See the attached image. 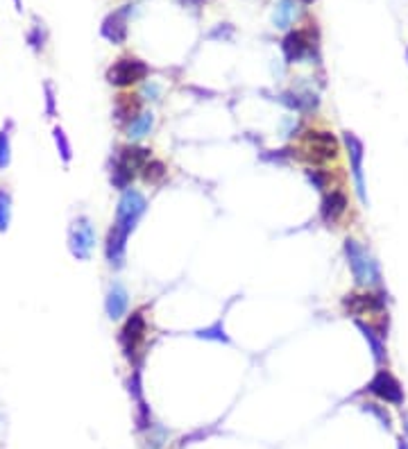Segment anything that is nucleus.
I'll return each mask as SVG.
<instances>
[{
    "mask_svg": "<svg viewBox=\"0 0 408 449\" xmlns=\"http://www.w3.org/2000/svg\"><path fill=\"white\" fill-rule=\"evenodd\" d=\"M152 127H154V114L150 109H143L127 127H125V134H127L132 143H139V141H143L145 136H150Z\"/></svg>",
    "mask_w": 408,
    "mask_h": 449,
    "instance_id": "nucleus-20",
    "label": "nucleus"
},
{
    "mask_svg": "<svg viewBox=\"0 0 408 449\" xmlns=\"http://www.w3.org/2000/svg\"><path fill=\"white\" fill-rule=\"evenodd\" d=\"M406 57H408V50H406Z\"/></svg>",
    "mask_w": 408,
    "mask_h": 449,
    "instance_id": "nucleus-35",
    "label": "nucleus"
},
{
    "mask_svg": "<svg viewBox=\"0 0 408 449\" xmlns=\"http://www.w3.org/2000/svg\"><path fill=\"white\" fill-rule=\"evenodd\" d=\"M12 220V196L5 189H0V234L7 231Z\"/></svg>",
    "mask_w": 408,
    "mask_h": 449,
    "instance_id": "nucleus-26",
    "label": "nucleus"
},
{
    "mask_svg": "<svg viewBox=\"0 0 408 449\" xmlns=\"http://www.w3.org/2000/svg\"><path fill=\"white\" fill-rule=\"evenodd\" d=\"M150 75V66L143 59L134 55L119 57L112 66L107 68V82L116 89H130L134 84H141Z\"/></svg>",
    "mask_w": 408,
    "mask_h": 449,
    "instance_id": "nucleus-3",
    "label": "nucleus"
},
{
    "mask_svg": "<svg viewBox=\"0 0 408 449\" xmlns=\"http://www.w3.org/2000/svg\"><path fill=\"white\" fill-rule=\"evenodd\" d=\"M182 5H186V7H200L202 3H207V0H179Z\"/></svg>",
    "mask_w": 408,
    "mask_h": 449,
    "instance_id": "nucleus-31",
    "label": "nucleus"
},
{
    "mask_svg": "<svg viewBox=\"0 0 408 449\" xmlns=\"http://www.w3.org/2000/svg\"><path fill=\"white\" fill-rule=\"evenodd\" d=\"M281 105H286L290 112L297 114H309L318 107V98L311 94H297V91H281L277 96Z\"/></svg>",
    "mask_w": 408,
    "mask_h": 449,
    "instance_id": "nucleus-18",
    "label": "nucleus"
},
{
    "mask_svg": "<svg viewBox=\"0 0 408 449\" xmlns=\"http://www.w3.org/2000/svg\"><path fill=\"white\" fill-rule=\"evenodd\" d=\"M141 112H143L141 109V96L119 94L114 98V118H116V123H121V125L127 127Z\"/></svg>",
    "mask_w": 408,
    "mask_h": 449,
    "instance_id": "nucleus-17",
    "label": "nucleus"
},
{
    "mask_svg": "<svg viewBox=\"0 0 408 449\" xmlns=\"http://www.w3.org/2000/svg\"><path fill=\"white\" fill-rule=\"evenodd\" d=\"M343 145H345V152H347V159H349V170H351V180H354L356 196H358V200H360V205L367 207L365 170H363L365 145H363V141H360V138L354 134V132H349V129L343 132Z\"/></svg>",
    "mask_w": 408,
    "mask_h": 449,
    "instance_id": "nucleus-5",
    "label": "nucleus"
},
{
    "mask_svg": "<svg viewBox=\"0 0 408 449\" xmlns=\"http://www.w3.org/2000/svg\"><path fill=\"white\" fill-rule=\"evenodd\" d=\"M195 338H202V340H214V343H225V345H229L232 343V338L227 336V331H225V315H221L218 320H214L209 324V327H204V329H198L195 331Z\"/></svg>",
    "mask_w": 408,
    "mask_h": 449,
    "instance_id": "nucleus-22",
    "label": "nucleus"
},
{
    "mask_svg": "<svg viewBox=\"0 0 408 449\" xmlns=\"http://www.w3.org/2000/svg\"><path fill=\"white\" fill-rule=\"evenodd\" d=\"M116 159H119L127 170H132L134 175H139L141 168L152 159V150L145 148V145H139V143H127V145H123V148H119Z\"/></svg>",
    "mask_w": 408,
    "mask_h": 449,
    "instance_id": "nucleus-15",
    "label": "nucleus"
},
{
    "mask_svg": "<svg viewBox=\"0 0 408 449\" xmlns=\"http://www.w3.org/2000/svg\"><path fill=\"white\" fill-rule=\"evenodd\" d=\"M68 250L77 261H89L96 250V227L86 216H77L68 227Z\"/></svg>",
    "mask_w": 408,
    "mask_h": 449,
    "instance_id": "nucleus-6",
    "label": "nucleus"
},
{
    "mask_svg": "<svg viewBox=\"0 0 408 449\" xmlns=\"http://www.w3.org/2000/svg\"><path fill=\"white\" fill-rule=\"evenodd\" d=\"M354 324H356V329L360 331V334H363V338H365L367 347H370L372 359H374L376 366H381V363H386V359H388V350H386V340H383V336H386V334H381V329L376 327V324L367 322V320L356 318Z\"/></svg>",
    "mask_w": 408,
    "mask_h": 449,
    "instance_id": "nucleus-14",
    "label": "nucleus"
},
{
    "mask_svg": "<svg viewBox=\"0 0 408 449\" xmlns=\"http://www.w3.org/2000/svg\"><path fill=\"white\" fill-rule=\"evenodd\" d=\"M304 175H306V180L311 182L313 189H318V191H323V193L329 191V184H332V173H329L327 168L309 166V168L304 170Z\"/></svg>",
    "mask_w": 408,
    "mask_h": 449,
    "instance_id": "nucleus-23",
    "label": "nucleus"
},
{
    "mask_svg": "<svg viewBox=\"0 0 408 449\" xmlns=\"http://www.w3.org/2000/svg\"><path fill=\"white\" fill-rule=\"evenodd\" d=\"M302 145L304 154H300V157L313 166H323L340 154L338 136L327 129H306L302 134Z\"/></svg>",
    "mask_w": 408,
    "mask_h": 449,
    "instance_id": "nucleus-2",
    "label": "nucleus"
},
{
    "mask_svg": "<svg viewBox=\"0 0 408 449\" xmlns=\"http://www.w3.org/2000/svg\"><path fill=\"white\" fill-rule=\"evenodd\" d=\"M43 96H45V116L54 118V114H57V98H54L52 82H43Z\"/></svg>",
    "mask_w": 408,
    "mask_h": 449,
    "instance_id": "nucleus-29",
    "label": "nucleus"
},
{
    "mask_svg": "<svg viewBox=\"0 0 408 449\" xmlns=\"http://www.w3.org/2000/svg\"><path fill=\"white\" fill-rule=\"evenodd\" d=\"M297 3H302V5H311V3H316V0H297Z\"/></svg>",
    "mask_w": 408,
    "mask_h": 449,
    "instance_id": "nucleus-34",
    "label": "nucleus"
},
{
    "mask_svg": "<svg viewBox=\"0 0 408 449\" xmlns=\"http://www.w3.org/2000/svg\"><path fill=\"white\" fill-rule=\"evenodd\" d=\"M143 100H150V103H156V100L161 98V84L154 82V80H145L141 84V94H139Z\"/></svg>",
    "mask_w": 408,
    "mask_h": 449,
    "instance_id": "nucleus-28",
    "label": "nucleus"
},
{
    "mask_svg": "<svg viewBox=\"0 0 408 449\" xmlns=\"http://www.w3.org/2000/svg\"><path fill=\"white\" fill-rule=\"evenodd\" d=\"M14 5H17V10H19V12L23 10V3H21V0H14Z\"/></svg>",
    "mask_w": 408,
    "mask_h": 449,
    "instance_id": "nucleus-33",
    "label": "nucleus"
},
{
    "mask_svg": "<svg viewBox=\"0 0 408 449\" xmlns=\"http://www.w3.org/2000/svg\"><path fill=\"white\" fill-rule=\"evenodd\" d=\"M10 127L12 125H7L0 129V170H5L7 166H10V161H12V134H10Z\"/></svg>",
    "mask_w": 408,
    "mask_h": 449,
    "instance_id": "nucleus-25",
    "label": "nucleus"
},
{
    "mask_svg": "<svg viewBox=\"0 0 408 449\" xmlns=\"http://www.w3.org/2000/svg\"><path fill=\"white\" fill-rule=\"evenodd\" d=\"M127 238L130 234L121 227L112 224V229L107 231V241H105V257L109 261V266L121 270L125 266V254H127Z\"/></svg>",
    "mask_w": 408,
    "mask_h": 449,
    "instance_id": "nucleus-13",
    "label": "nucleus"
},
{
    "mask_svg": "<svg viewBox=\"0 0 408 449\" xmlns=\"http://www.w3.org/2000/svg\"><path fill=\"white\" fill-rule=\"evenodd\" d=\"M127 17H130V5H125L123 10L112 12L105 21H102L100 34L114 45L125 43L127 41Z\"/></svg>",
    "mask_w": 408,
    "mask_h": 449,
    "instance_id": "nucleus-12",
    "label": "nucleus"
},
{
    "mask_svg": "<svg viewBox=\"0 0 408 449\" xmlns=\"http://www.w3.org/2000/svg\"><path fill=\"white\" fill-rule=\"evenodd\" d=\"M365 390L370 393V395H374L376 399L386 401V404H390V406H402L404 399H406L402 382H399V379L392 375L390 370H386V368L376 370L374 377L370 379V382H367Z\"/></svg>",
    "mask_w": 408,
    "mask_h": 449,
    "instance_id": "nucleus-8",
    "label": "nucleus"
},
{
    "mask_svg": "<svg viewBox=\"0 0 408 449\" xmlns=\"http://www.w3.org/2000/svg\"><path fill=\"white\" fill-rule=\"evenodd\" d=\"M340 304L345 309V313L351 315V318H360V315H381L386 311V297H383V293H376L370 289L365 293H347Z\"/></svg>",
    "mask_w": 408,
    "mask_h": 449,
    "instance_id": "nucleus-9",
    "label": "nucleus"
},
{
    "mask_svg": "<svg viewBox=\"0 0 408 449\" xmlns=\"http://www.w3.org/2000/svg\"><path fill=\"white\" fill-rule=\"evenodd\" d=\"M297 0H277L272 10V28L274 30H288L293 25V21L297 19Z\"/></svg>",
    "mask_w": 408,
    "mask_h": 449,
    "instance_id": "nucleus-19",
    "label": "nucleus"
},
{
    "mask_svg": "<svg viewBox=\"0 0 408 449\" xmlns=\"http://www.w3.org/2000/svg\"><path fill=\"white\" fill-rule=\"evenodd\" d=\"M145 336H147V322H145V315L141 311H134L127 315V320L121 327L119 331V343H121V350L125 354L127 361H134L136 354L141 352V347L145 343Z\"/></svg>",
    "mask_w": 408,
    "mask_h": 449,
    "instance_id": "nucleus-7",
    "label": "nucleus"
},
{
    "mask_svg": "<svg viewBox=\"0 0 408 449\" xmlns=\"http://www.w3.org/2000/svg\"><path fill=\"white\" fill-rule=\"evenodd\" d=\"M52 138H54V145H57L59 159L64 161V164H70V159H73V145L68 141V134L57 125L52 129Z\"/></svg>",
    "mask_w": 408,
    "mask_h": 449,
    "instance_id": "nucleus-24",
    "label": "nucleus"
},
{
    "mask_svg": "<svg viewBox=\"0 0 408 449\" xmlns=\"http://www.w3.org/2000/svg\"><path fill=\"white\" fill-rule=\"evenodd\" d=\"M145 211H147V200L143 193L136 189H127V191H123L119 205H116L114 224L125 229L127 234H132V231L136 229V224L141 222V218L145 216Z\"/></svg>",
    "mask_w": 408,
    "mask_h": 449,
    "instance_id": "nucleus-4",
    "label": "nucleus"
},
{
    "mask_svg": "<svg viewBox=\"0 0 408 449\" xmlns=\"http://www.w3.org/2000/svg\"><path fill=\"white\" fill-rule=\"evenodd\" d=\"M367 411H372L376 417H379V420L383 422V427H390V417H388V413H383V408H379L376 404H363Z\"/></svg>",
    "mask_w": 408,
    "mask_h": 449,
    "instance_id": "nucleus-30",
    "label": "nucleus"
},
{
    "mask_svg": "<svg viewBox=\"0 0 408 449\" xmlns=\"http://www.w3.org/2000/svg\"><path fill=\"white\" fill-rule=\"evenodd\" d=\"M28 43H30V48H32L34 52H41L43 50V45H45V30H43V23H39L34 21V25L28 30Z\"/></svg>",
    "mask_w": 408,
    "mask_h": 449,
    "instance_id": "nucleus-27",
    "label": "nucleus"
},
{
    "mask_svg": "<svg viewBox=\"0 0 408 449\" xmlns=\"http://www.w3.org/2000/svg\"><path fill=\"white\" fill-rule=\"evenodd\" d=\"M343 250L351 270V277H354V284L360 286V289H376L381 284V268L379 261L374 259V254L360 241L349 236L345 238Z\"/></svg>",
    "mask_w": 408,
    "mask_h": 449,
    "instance_id": "nucleus-1",
    "label": "nucleus"
},
{
    "mask_svg": "<svg viewBox=\"0 0 408 449\" xmlns=\"http://www.w3.org/2000/svg\"><path fill=\"white\" fill-rule=\"evenodd\" d=\"M347 209H349L347 193L340 189H332L320 200V220L325 224H338L343 216L347 213Z\"/></svg>",
    "mask_w": 408,
    "mask_h": 449,
    "instance_id": "nucleus-11",
    "label": "nucleus"
},
{
    "mask_svg": "<svg viewBox=\"0 0 408 449\" xmlns=\"http://www.w3.org/2000/svg\"><path fill=\"white\" fill-rule=\"evenodd\" d=\"M313 45H316V41H313L309 30H288L286 36L281 39V55H284L286 64H300L313 52Z\"/></svg>",
    "mask_w": 408,
    "mask_h": 449,
    "instance_id": "nucleus-10",
    "label": "nucleus"
},
{
    "mask_svg": "<svg viewBox=\"0 0 408 449\" xmlns=\"http://www.w3.org/2000/svg\"><path fill=\"white\" fill-rule=\"evenodd\" d=\"M130 309V293L121 282H114L109 286L107 297H105V311L109 315V320H121L123 315H127Z\"/></svg>",
    "mask_w": 408,
    "mask_h": 449,
    "instance_id": "nucleus-16",
    "label": "nucleus"
},
{
    "mask_svg": "<svg viewBox=\"0 0 408 449\" xmlns=\"http://www.w3.org/2000/svg\"><path fill=\"white\" fill-rule=\"evenodd\" d=\"M399 449H408V443H406V440H404V438H402V440H399Z\"/></svg>",
    "mask_w": 408,
    "mask_h": 449,
    "instance_id": "nucleus-32",
    "label": "nucleus"
},
{
    "mask_svg": "<svg viewBox=\"0 0 408 449\" xmlns=\"http://www.w3.org/2000/svg\"><path fill=\"white\" fill-rule=\"evenodd\" d=\"M139 175H141V180H143L145 184H150V187H156V184H161L163 180H166L168 166L163 164L161 159H150L143 168H141Z\"/></svg>",
    "mask_w": 408,
    "mask_h": 449,
    "instance_id": "nucleus-21",
    "label": "nucleus"
}]
</instances>
